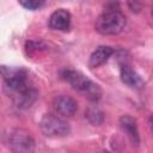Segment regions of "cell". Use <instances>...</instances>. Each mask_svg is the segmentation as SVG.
<instances>
[{"mask_svg":"<svg viewBox=\"0 0 153 153\" xmlns=\"http://www.w3.org/2000/svg\"><path fill=\"white\" fill-rule=\"evenodd\" d=\"M148 127H149L151 133L153 134V114L149 116V120H148Z\"/></svg>","mask_w":153,"mask_h":153,"instance_id":"obj_14","label":"cell"},{"mask_svg":"<svg viewBox=\"0 0 153 153\" xmlns=\"http://www.w3.org/2000/svg\"><path fill=\"white\" fill-rule=\"evenodd\" d=\"M7 146L13 153H33L35 140L25 129H14L7 136Z\"/></svg>","mask_w":153,"mask_h":153,"instance_id":"obj_5","label":"cell"},{"mask_svg":"<svg viewBox=\"0 0 153 153\" xmlns=\"http://www.w3.org/2000/svg\"><path fill=\"white\" fill-rule=\"evenodd\" d=\"M118 124H120L121 130L128 136L130 142L135 146H139L140 135H139V130H137L136 120L129 115H122L118 120Z\"/></svg>","mask_w":153,"mask_h":153,"instance_id":"obj_8","label":"cell"},{"mask_svg":"<svg viewBox=\"0 0 153 153\" xmlns=\"http://www.w3.org/2000/svg\"><path fill=\"white\" fill-rule=\"evenodd\" d=\"M19 4L26 10L36 11L44 5V1H41V0H19Z\"/></svg>","mask_w":153,"mask_h":153,"instance_id":"obj_13","label":"cell"},{"mask_svg":"<svg viewBox=\"0 0 153 153\" xmlns=\"http://www.w3.org/2000/svg\"><path fill=\"white\" fill-rule=\"evenodd\" d=\"M62 78L72 86L73 90L79 92L81 96L86 97L92 102H98L102 97V90L99 85L93 82L90 78L79 71L66 69L62 72Z\"/></svg>","mask_w":153,"mask_h":153,"instance_id":"obj_2","label":"cell"},{"mask_svg":"<svg viewBox=\"0 0 153 153\" xmlns=\"http://www.w3.org/2000/svg\"><path fill=\"white\" fill-rule=\"evenodd\" d=\"M99 153H110V152H108V151H100Z\"/></svg>","mask_w":153,"mask_h":153,"instance_id":"obj_15","label":"cell"},{"mask_svg":"<svg viewBox=\"0 0 153 153\" xmlns=\"http://www.w3.org/2000/svg\"><path fill=\"white\" fill-rule=\"evenodd\" d=\"M151 16H152V18H153V8H152V12H151Z\"/></svg>","mask_w":153,"mask_h":153,"instance_id":"obj_16","label":"cell"},{"mask_svg":"<svg viewBox=\"0 0 153 153\" xmlns=\"http://www.w3.org/2000/svg\"><path fill=\"white\" fill-rule=\"evenodd\" d=\"M121 80H122L123 84H126L130 88L140 90L145 86L143 79L134 69H131L128 65H122L121 66Z\"/></svg>","mask_w":153,"mask_h":153,"instance_id":"obj_9","label":"cell"},{"mask_svg":"<svg viewBox=\"0 0 153 153\" xmlns=\"http://www.w3.org/2000/svg\"><path fill=\"white\" fill-rule=\"evenodd\" d=\"M25 49H26L27 54L33 55V54H37V53H39L42 50H45L47 45L42 41H29L25 44Z\"/></svg>","mask_w":153,"mask_h":153,"instance_id":"obj_12","label":"cell"},{"mask_svg":"<svg viewBox=\"0 0 153 153\" xmlns=\"http://www.w3.org/2000/svg\"><path fill=\"white\" fill-rule=\"evenodd\" d=\"M39 128L42 133L48 137H65L71 133V127L68 122L55 115V114H45L41 118Z\"/></svg>","mask_w":153,"mask_h":153,"instance_id":"obj_4","label":"cell"},{"mask_svg":"<svg viewBox=\"0 0 153 153\" xmlns=\"http://www.w3.org/2000/svg\"><path fill=\"white\" fill-rule=\"evenodd\" d=\"M85 116H86L87 120H88L92 124H94V126H99V124H102L103 121H104V114H103L99 109H97V108H90V109L86 111Z\"/></svg>","mask_w":153,"mask_h":153,"instance_id":"obj_11","label":"cell"},{"mask_svg":"<svg viewBox=\"0 0 153 153\" xmlns=\"http://www.w3.org/2000/svg\"><path fill=\"white\" fill-rule=\"evenodd\" d=\"M115 53V49L109 45H99L97 49H94L88 59V66L91 68H96L105 63L109 57Z\"/></svg>","mask_w":153,"mask_h":153,"instance_id":"obj_10","label":"cell"},{"mask_svg":"<svg viewBox=\"0 0 153 153\" xmlns=\"http://www.w3.org/2000/svg\"><path fill=\"white\" fill-rule=\"evenodd\" d=\"M127 24L126 16L118 8H106L103 13H100L96 22L94 29L100 35H117L120 33Z\"/></svg>","mask_w":153,"mask_h":153,"instance_id":"obj_3","label":"cell"},{"mask_svg":"<svg viewBox=\"0 0 153 153\" xmlns=\"http://www.w3.org/2000/svg\"><path fill=\"white\" fill-rule=\"evenodd\" d=\"M71 20H72L71 13L65 8H59L50 14L48 19V25L51 30L68 31L71 27Z\"/></svg>","mask_w":153,"mask_h":153,"instance_id":"obj_7","label":"cell"},{"mask_svg":"<svg viewBox=\"0 0 153 153\" xmlns=\"http://www.w3.org/2000/svg\"><path fill=\"white\" fill-rule=\"evenodd\" d=\"M4 87L8 97L19 109H26L31 106L37 99V90L30 85L29 74L24 68L1 67Z\"/></svg>","mask_w":153,"mask_h":153,"instance_id":"obj_1","label":"cell"},{"mask_svg":"<svg viewBox=\"0 0 153 153\" xmlns=\"http://www.w3.org/2000/svg\"><path fill=\"white\" fill-rule=\"evenodd\" d=\"M53 110L55 115L67 118V117H73L78 110V103L74 98L67 94H59L54 98L53 103Z\"/></svg>","mask_w":153,"mask_h":153,"instance_id":"obj_6","label":"cell"}]
</instances>
